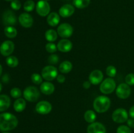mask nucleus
Here are the masks:
<instances>
[{"mask_svg": "<svg viewBox=\"0 0 134 133\" xmlns=\"http://www.w3.org/2000/svg\"><path fill=\"white\" fill-rule=\"evenodd\" d=\"M24 99L29 102H36L40 96V91L34 86H28L23 92Z\"/></svg>", "mask_w": 134, "mask_h": 133, "instance_id": "3", "label": "nucleus"}, {"mask_svg": "<svg viewBox=\"0 0 134 133\" xmlns=\"http://www.w3.org/2000/svg\"><path fill=\"white\" fill-rule=\"evenodd\" d=\"M106 74L110 78L115 77L116 74V69L113 65H109L106 69Z\"/></svg>", "mask_w": 134, "mask_h": 133, "instance_id": "30", "label": "nucleus"}, {"mask_svg": "<svg viewBox=\"0 0 134 133\" xmlns=\"http://www.w3.org/2000/svg\"><path fill=\"white\" fill-rule=\"evenodd\" d=\"M87 133H106V129L101 123L94 122L88 126Z\"/></svg>", "mask_w": 134, "mask_h": 133, "instance_id": "15", "label": "nucleus"}, {"mask_svg": "<svg viewBox=\"0 0 134 133\" xmlns=\"http://www.w3.org/2000/svg\"><path fill=\"white\" fill-rule=\"evenodd\" d=\"M47 23L49 26H52V27H55L57 26L59 23L60 21V16L57 14L56 13H50L47 17Z\"/></svg>", "mask_w": 134, "mask_h": 133, "instance_id": "20", "label": "nucleus"}, {"mask_svg": "<svg viewBox=\"0 0 134 133\" xmlns=\"http://www.w3.org/2000/svg\"><path fill=\"white\" fill-rule=\"evenodd\" d=\"M126 83L129 86H134V74L130 73L125 78Z\"/></svg>", "mask_w": 134, "mask_h": 133, "instance_id": "34", "label": "nucleus"}, {"mask_svg": "<svg viewBox=\"0 0 134 133\" xmlns=\"http://www.w3.org/2000/svg\"><path fill=\"white\" fill-rule=\"evenodd\" d=\"M100 91L103 94H111L116 89V83L112 78H107L102 82L100 85Z\"/></svg>", "mask_w": 134, "mask_h": 133, "instance_id": "4", "label": "nucleus"}, {"mask_svg": "<svg viewBox=\"0 0 134 133\" xmlns=\"http://www.w3.org/2000/svg\"><path fill=\"white\" fill-rule=\"evenodd\" d=\"M112 119L115 122L118 123H122L128 119V112L124 108H118L115 110L113 113Z\"/></svg>", "mask_w": 134, "mask_h": 133, "instance_id": "6", "label": "nucleus"}, {"mask_svg": "<svg viewBox=\"0 0 134 133\" xmlns=\"http://www.w3.org/2000/svg\"><path fill=\"white\" fill-rule=\"evenodd\" d=\"M57 33L62 38H69L73 33V28L69 23H64L58 26Z\"/></svg>", "mask_w": 134, "mask_h": 133, "instance_id": "8", "label": "nucleus"}, {"mask_svg": "<svg viewBox=\"0 0 134 133\" xmlns=\"http://www.w3.org/2000/svg\"><path fill=\"white\" fill-rule=\"evenodd\" d=\"M75 12V8L70 4H65L60 7L59 9V14L63 18H68L73 14Z\"/></svg>", "mask_w": 134, "mask_h": 133, "instance_id": "16", "label": "nucleus"}, {"mask_svg": "<svg viewBox=\"0 0 134 133\" xmlns=\"http://www.w3.org/2000/svg\"><path fill=\"white\" fill-rule=\"evenodd\" d=\"M92 83H90V81H86L83 83V87H85V89H89L91 86Z\"/></svg>", "mask_w": 134, "mask_h": 133, "instance_id": "39", "label": "nucleus"}, {"mask_svg": "<svg viewBox=\"0 0 134 133\" xmlns=\"http://www.w3.org/2000/svg\"><path fill=\"white\" fill-rule=\"evenodd\" d=\"M58 70L55 66L52 65L44 66L41 72V76L43 79L47 81H52L57 78Z\"/></svg>", "mask_w": 134, "mask_h": 133, "instance_id": "5", "label": "nucleus"}, {"mask_svg": "<svg viewBox=\"0 0 134 133\" xmlns=\"http://www.w3.org/2000/svg\"><path fill=\"white\" fill-rule=\"evenodd\" d=\"M117 133H132L130 129L125 125H121L117 129Z\"/></svg>", "mask_w": 134, "mask_h": 133, "instance_id": "35", "label": "nucleus"}, {"mask_svg": "<svg viewBox=\"0 0 134 133\" xmlns=\"http://www.w3.org/2000/svg\"><path fill=\"white\" fill-rule=\"evenodd\" d=\"M26 106V100L22 98H18L14 101L13 107L14 110L17 112H21L24 110Z\"/></svg>", "mask_w": 134, "mask_h": 133, "instance_id": "21", "label": "nucleus"}, {"mask_svg": "<svg viewBox=\"0 0 134 133\" xmlns=\"http://www.w3.org/2000/svg\"><path fill=\"white\" fill-rule=\"evenodd\" d=\"M127 123H128V125L130 127L134 128V119H128L127 120Z\"/></svg>", "mask_w": 134, "mask_h": 133, "instance_id": "38", "label": "nucleus"}, {"mask_svg": "<svg viewBox=\"0 0 134 133\" xmlns=\"http://www.w3.org/2000/svg\"><path fill=\"white\" fill-rule=\"evenodd\" d=\"M16 17L12 10H7L3 14V22L7 26H12L16 23Z\"/></svg>", "mask_w": 134, "mask_h": 133, "instance_id": "12", "label": "nucleus"}, {"mask_svg": "<svg viewBox=\"0 0 134 133\" xmlns=\"http://www.w3.org/2000/svg\"><path fill=\"white\" fill-rule=\"evenodd\" d=\"M5 1H13V0H5Z\"/></svg>", "mask_w": 134, "mask_h": 133, "instance_id": "43", "label": "nucleus"}, {"mask_svg": "<svg viewBox=\"0 0 134 133\" xmlns=\"http://www.w3.org/2000/svg\"><path fill=\"white\" fill-rule=\"evenodd\" d=\"M10 93L12 97L17 99L21 96V95H22V91L18 87H14V88H13L10 90Z\"/></svg>", "mask_w": 134, "mask_h": 133, "instance_id": "32", "label": "nucleus"}, {"mask_svg": "<svg viewBox=\"0 0 134 133\" xmlns=\"http://www.w3.org/2000/svg\"><path fill=\"white\" fill-rule=\"evenodd\" d=\"M59 60H60V58L58 55L52 54L48 57V62L51 65H56L59 62Z\"/></svg>", "mask_w": 134, "mask_h": 133, "instance_id": "33", "label": "nucleus"}, {"mask_svg": "<svg viewBox=\"0 0 134 133\" xmlns=\"http://www.w3.org/2000/svg\"><path fill=\"white\" fill-rule=\"evenodd\" d=\"M57 46L56 44L53 43H48L46 44L45 49L48 53H55L57 50Z\"/></svg>", "mask_w": 134, "mask_h": 133, "instance_id": "31", "label": "nucleus"}, {"mask_svg": "<svg viewBox=\"0 0 134 133\" xmlns=\"http://www.w3.org/2000/svg\"><path fill=\"white\" fill-rule=\"evenodd\" d=\"M90 3V0H73V3L75 7L82 9L87 7Z\"/></svg>", "mask_w": 134, "mask_h": 133, "instance_id": "26", "label": "nucleus"}, {"mask_svg": "<svg viewBox=\"0 0 134 133\" xmlns=\"http://www.w3.org/2000/svg\"><path fill=\"white\" fill-rule=\"evenodd\" d=\"M103 78V72L100 70H94L89 76V81L92 84L98 85L102 82Z\"/></svg>", "mask_w": 134, "mask_h": 133, "instance_id": "14", "label": "nucleus"}, {"mask_svg": "<svg viewBox=\"0 0 134 133\" xmlns=\"http://www.w3.org/2000/svg\"><path fill=\"white\" fill-rule=\"evenodd\" d=\"M3 133H10V132H3Z\"/></svg>", "mask_w": 134, "mask_h": 133, "instance_id": "44", "label": "nucleus"}, {"mask_svg": "<svg viewBox=\"0 0 134 133\" xmlns=\"http://www.w3.org/2000/svg\"><path fill=\"white\" fill-rule=\"evenodd\" d=\"M4 33L7 37L13 39L17 35V30L13 26H6L4 29Z\"/></svg>", "mask_w": 134, "mask_h": 133, "instance_id": "24", "label": "nucleus"}, {"mask_svg": "<svg viewBox=\"0 0 134 133\" xmlns=\"http://www.w3.org/2000/svg\"><path fill=\"white\" fill-rule=\"evenodd\" d=\"M54 86L49 82H44L41 84L40 90L41 93L47 95H51L54 91Z\"/></svg>", "mask_w": 134, "mask_h": 133, "instance_id": "18", "label": "nucleus"}, {"mask_svg": "<svg viewBox=\"0 0 134 133\" xmlns=\"http://www.w3.org/2000/svg\"><path fill=\"white\" fill-rule=\"evenodd\" d=\"M129 114H130V116L131 117V118L134 119V106H133L132 107H131V108L130 109Z\"/></svg>", "mask_w": 134, "mask_h": 133, "instance_id": "40", "label": "nucleus"}, {"mask_svg": "<svg viewBox=\"0 0 134 133\" xmlns=\"http://www.w3.org/2000/svg\"><path fill=\"white\" fill-rule=\"evenodd\" d=\"M14 50V44L11 40H5L0 46V53L3 56H10Z\"/></svg>", "mask_w": 134, "mask_h": 133, "instance_id": "11", "label": "nucleus"}, {"mask_svg": "<svg viewBox=\"0 0 134 133\" xmlns=\"http://www.w3.org/2000/svg\"><path fill=\"white\" fill-rule=\"evenodd\" d=\"M2 71H3V68H2V66H1V65H0V76H1V74H2Z\"/></svg>", "mask_w": 134, "mask_h": 133, "instance_id": "41", "label": "nucleus"}, {"mask_svg": "<svg viewBox=\"0 0 134 133\" xmlns=\"http://www.w3.org/2000/svg\"><path fill=\"white\" fill-rule=\"evenodd\" d=\"M6 63L9 67H16L18 65V59L14 56H9L6 59Z\"/></svg>", "mask_w": 134, "mask_h": 133, "instance_id": "27", "label": "nucleus"}, {"mask_svg": "<svg viewBox=\"0 0 134 133\" xmlns=\"http://www.w3.org/2000/svg\"><path fill=\"white\" fill-rule=\"evenodd\" d=\"M35 7V3L32 0H27L24 4V9L26 12H31Z\"/></svg>", "mask_w": 134, "mask_h": 133, "instance_id": "28", "label": "nucleus"}, {"mask_svg": "<svg viewBox=\"0 0 134 133\" xmlns=\"http://www.w3.org/2000/svg\"><path fill=\"white\" fill-rule=\"evenodd\" d=\"M18 123V119L14 115L8 112L0 114V130L1 131L13 130L16 127Z\"/></svg>", "mask_w": 134, "mask_h": 133, "instance_id": "1", "label": "nucleus"}, {"mask_svg": "<svg viewBox=\"0 0 134 133\" xmlns=\"http://www.w3.org/2000/svg\"><path fill=\"white\" fill-rule=\"evenodd\" d=\"M45 39L48 40L49 43H53L56 41L58 39L57 31L54 29H48L45 32Z\"/></svg>", "mask_w": 134, "mask_h": 133, "instance_id": "23", "label": "nucleus"}, {"mask_svg": "<svg viewBox=\"0 0 134 133\" xmlns=\"http://www.w3.org/2000/svg\"><path fill=\"white\" fill-rule=\"evenodd\" d=\"M73 69V65L69 61H64L59 66V70L61 72L67 74L69 73Z\"/></svg>", "mask_w": 134, "mask_h": 133, "instance_id": "22", "label": "nucleus"}, {"mask_svg": "<svg viewBox=\"0 0 134 133\" xmlns=\"http://www.w3.org/2000/svg\"><path fill=\"white\" fill-rule=\"evenodd\" d=\"M1 90H2V85H1V83H0V92L1 91Z\"/></svg>", "mask_w": 134, "mask_h": 133, "instance_id": "42", "label": "nucleus"}, {"mask_svg": "<svg viewBox=\"0 0 134 133\" xmlns=\"http://www.w3.org/2000/svg\"><path fill=\"white\" fill-rule=\"evenodd\" d=\"M18 21L21 26L26 28H29L32 26L34 23L33 17L30 14L26 13H22L18 17Z\"/></svg>", "mask_w": 134, "mask_h": 133, "instance_id": "13", "label": "nucleus"}, {"mask_svg": "<svg viewBox=\"0 0 134 133\" xmlns=\"http://www.w3.org/2000/svg\"><path fill=\"white\" fill-rule=\"evenodd\" d=\"M31 80L34 84L39 85L43 83V78H42V76L37 74V73H34V74H33L31 76Z\"/></svg>", "mask_w": 134, "mask_h": 133, "instance_id": "29", "label": "nucleus"}, {"mask_svg": "<svg viewBox=\"0 0 134 133\" xmlns=\"http://www.w3.org/2000/svg\"><path fill=\"white\" fill-rule=\"evenodd\" d=\"M52 107L51 103L46 100H42L36 104L35 110L39 114L46 115L52 111Z\"/></svg>", "mask_w": 134, "mask_h": 133, "instance_id": "10", "label": "nucleus"}, {"mask_svg": "<svg viewBox=\"0 0 134 133\" xmlns=\"http://www.w3.org/2000/svg\"><path fill=\"white\" fill-rule=\"evenodd\" d=\"M57 81L59 82L60 83H64L65 81V78L64 75H62V74H59L57 76Z\"/></svg>", "mask_w": 134, "mask_h": 133, "instance_id": "37", "label": "nucleus"}, {"mask_svg": "<svg viewBox=\"0 0 134 133\" xmlns=\"http://www.w3.org/2000/svg\"><path fill=\"white\" fill-rule=\"evenodd\" d=\"M111 106V100L106 96H99L96 97L93 103L94 110L98 113H104L107 112Z\"/></svg>", "mask_w": 134, "mask_h": 133, "instance_id": "2", "label": "nucleus"}, {"mask_svg": "<svg viewBox=\"0 0 134 133\" xmlns=\"http://www.w3.org/2000/svg\"><path fill=\"white\" fill-rule=\"evenodd\" d=\"M36 11L41 16H47L50 14L51 7L48 1L45 0H40L36 5Z\"/></svg>", "mask_w": 134, "mask_h": 133, "instance_id": "7", "label": "nucleus"}, {"mask_svg": "<svg viewBox=\"0 0 134 133\" xmlns=\"http://www.w3.org/2000/svg\"><path fill=\"white\" fill-rule=\"evenodd\" d=\"M57 48L58 50L62 52H69L73 48V44L68 39H62L58 43Z\"/></svg>", "mask_w": 134, "mask_h": 133, "instance_id": "17", "label": "nucleus"}, {"mask_svg": "<svg viewBox=\"0 0 134 133\" xmlns=\"http://www.w3.org/2000/svg\"><path fill=\"white\" fill-rule=\"evenodd\" d=\"M10 7L15 10H19L21 8V3L19 0H13L10 3Z\"/></svg>", "mask_w": 134, "mask_h": 133, "instance_id": "36", "label": "nucleus"}, {"mask_svg": "<svg viewBox=\"0 0 134 133\" xmlns=\"http://www.w3.org/2000/svg\"><path fill=\"white\" fill-rule=\"evenodd\" d=\"M84 117H85V119L86 122L92 123L96 119V115L95 112L94 111L89 110H87L85 112V115H84Z\"/></svg>", "mask_w": 134, "mask_h": 133, "instance_id": "25", "label": "nucleus"}, {"mask_svg": "<svg viewBox=\"0 0 134 133\" xmlns=\"http://www.w3.org/2000/svg\"><path fill=\"white\" fill-rule=\"evenodd\" d=\"M45 1H50V0H45Z\"/></svg>", "mask_w": 134, "mask_h": 133, "instance_id": "45", "label": "nucleus"}, {"mask_svg": "<svg viewBox=\"0 0 134 133\" xmlns=\"http://www.w3.org/2000/svg\"><path fill=\"white\" fill-rule=\"evenodd\" d=\"M116 94L119 98L126 99L130 96L131 94V89L127 83H120L116 89Z\"/></svg>", "mask_w": 134, "mask_h": 133, "instance_id": "9", "label": "nucleus"}, {"mask_svg": "<svg viewBox=\"0 0 134 133\" xmlns=\"http://www.w3.org/2000/svg\"><path fill=\"white\" fill-rule=\"evenodd\" d=\"M10 105V99L6 95H0V112H4L9 108Z\"/></svg>", "mask_w": 134, "mask_h": 133, "instance_id": "19", "label": "nucleus"}]
</instances>
